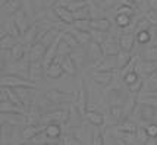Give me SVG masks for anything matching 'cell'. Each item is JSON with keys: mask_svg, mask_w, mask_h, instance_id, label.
<instances>
[{"mask_svg": "<svg viewBox=\"0 0 157 145\" xmlns=\"http://www.w3.org/2000/svg\"><path fill=\"white\" fill-rule=\"evenodd\" d=\"M72 48L74 47H72V46H69L65 40H60V43H59V48H57V56H62V57H63V56L69 54V53H72Z\"/></svg>", "mask_w": 157, "mask_h": 145, "instance_id": "4316f807", "label": "cell"}, {"mask_svg": "<svg viewBox=\"0 0 157 145\" xmlns=\"http://www.w3.org/2000/svg\"><path fill=\"white\" fill-rule=\"evenodd\" d=\"M143 84H144V81L141 79V78H138L137 82H134L132 85H129V87H128V90H129L131 92H138L140 90H143Z\"/></svg>", "mask_w": 157, "mask_h": 145, "instance_id": "74e56055", "label": "cell"}, {"mask_svg": "<svg viewBox=\"0 0 157 145\" xmlns=\"http://www.w3.org/2000/svg\"><path fill=\"white\" fill-rule=\"evenodd\" d=\"M46 51H47V47H46L43 43L35 41L34 44H33V47H31V51H29V60H31V62L40 60L41 57H44Z\"/></svg>", "mask_w": 157, "mask_h": 145, "instance_id": "3957f363", "label": "cell"}, {"mask_svg": "<svg viewBox=\"0 0 157 145\" xmlns=\"http://www.w3.org/2000/svg\"><path fill=\"white\" fill-rule=\"evenodd\" d=\"M57 35H59V29H57V28H52L50 31H47V32H46V35L41 38L40 41L43 43L46 47H48V46H50V44L56 40V37H57Z\"/></svg>", "mask_w": 157, "mask_h": 145, "instance_id": "603a6c76", "label": "cell"}, {"mask_svg": "<svg viewBox=\"0 0 157 145\" xmlns=\"http://www.w3.org/2000/svg\"><path fill=\"white\" fill-rule=\"evenodd\" d=\"M62 40H65L69 46H72L74 48L78 47V46H81V43L78 41V38H76L72 32H62Z\"/></svg>", "mask_w": 157, "mask_h": 145, "instance_id": "d4e9b609", "label": "cell"}, {"mask_svg": "<svg viewBox=\"0 0 157 145\" xmlns=\"http://www.w3.org/2000/svg\"><path fill=\"white\" fill-rule=\"evenodd\" d=\"M147 5L151 9H157V0H147Z\"/></svg>", "mask_w": 157, "mask_h": 145, "instance_id": "7bdbcfd3", "label": "cell"}, {"mask_svg": "<svg viewBox=\"0 0 157 145\" xmlns=\"http://www.w3.org/2000/svg\"><path fill=\"white\" fill-rule=\"evenodd\" d=\"M72 95H74L72 92H62V91H59V90H53V91L46 92V97H47L52 103H56V104L63 103L65 100H69Z\"/></svg>", "mask_w": 157, "mask_h": 145, "instance_id": "8992f818", "label": "cell"}, {"mask_svg": "<svg viewBox=\"0 0 157 145\" xmlns=\"http://www.w3.org/2000/svg\"><path fill=\"white\" fill-rule=\"evenodd\" d=\"M90 32H91V37H93V40L94 41H97V43H104L106 41V32L104 31H97V29H90Z\"/></svg>", "mask_w": 157, "mask_h": 145, "instance_id": "1f68e13d", "label": "cell"}, {"mask_svg": "<svg viewBox=\"0 0 157 145\" xmlns=\"http://www.w3.org/2000/svg\"><path fill=\"white\" fill-rule=\"evenodd\" d=\"M71 56H72V59H74V62L76 63V66L78 68H81L82 63H84V60H85V57L88 54H85L84 51H81V50H76V51H72L71 53Z\"/></svg>", "mask_w": 157, "mask_h": 145, "instance_id": "83f0119b", "label": "cell"}, {"mask_svg": "<svg viewBox=\"0 0 157 145\" xmlns=\"http://www.w3.org/2000/svg\"><path fill=\"white\" fill-rule=\"evenodd\" d=\"M144 18L148 19V22H150L151 25H157V9H151L150 7V9L145 12Z\"/></svg>", "mask_w": 157, "mask_h": 145, "instance_id": "d6a6232c", "label": "cell"}, {"mask_svg": "<svg viewBox=\"0 0 157 145\" xmlns=\"http://www.w3.org/2000/svg\"><path fill=\"white\" fill-rule=\"evenodd\" d=\"M87 54H88V57L93 60V62H97V60H98V62L101 63V59H100V57L104 54L101 44L94 41V40H91L88 44V53H87Z\"/></svg>", "mask_w": 157, "mask_h": 145, "instance_id": "7a4b0ae2", "label": "cell"}, {"mask_svg": "<svg viewBox=\"0 0 157 145\" xmlns=\"http://www.w3.org/2000/svg\"><path fill=\"white\" fill-rule=\"evenodd\" d=\"M134 41H137V38L134 37V34H123L119 37V47L121 50H125V51H132V48H134Z\"/></svg>", "mask_w": 157, "mask_h": 145, "instance_id": "52a82bcc", "label": "cell"}, {"mask_svg": "<svg viewBox=\"0 0 157 145\" xmlns=\"http://www.w3.org/2000/svg\"><path fill=\"white\" fill-rule=\"evenodd\" d=\"M31 68H29V72H28V75H29V79L31 81H37L38 78L41 76V69H43V62L40 63V60H37V62H31Z\"/></svg>", "mask_w": 157, "mask_h": 145, "instance_id": "d6986e66", "label": "cell"}, {"mask_svg": "<svg viewBox=\"0 0 157 145\" xmlns=\"http://www.w3.org/2000/svg\"><path fill=\"white\" fill-rule=\"evenodd\" d=\"M135 38H137L138 44H147V43H150V40H151V34H150V31H148V29L138 31L137 35H135Z\"/></svg>", "mask_w": 157, "mask_h": 145, "instance_id": "484cf974", "label": "cell"}, {"mask_svg": "<svg viewBox=\"0 0 157 145\" xmlns=\"http://www.w3.org/2000/svg\"><path fill=\"white\" fill-rule=\"evenodd\" d=\"M63 72H65V70H63V66H62L60 63L53 62L47 69H46V75H47V78H50V79H57V78H60V76L63 75Z\"/></svg>", "mask_w": 157, "mask_h": 145, "instance_id": "4fadbf2b", "label": "cell"}, {"mask_svg": "<svg viewBox=\"0 0 157 145\" xmlns=\"http://www.w3.org/2000/svg\"><path fill=\"white\" fill-rule=\"evenodd\" d=\"M38 24H34V25H31V27L28 28L27 31L24 32L25 34V43L28 44H34L37 41V38H38Z\"/></svg>", "mask_w": 157, "mask_h": 145, "instance_id": "e0dca14e", "label": "cell"}, {"mask_svg": "<svg viewBox=\"0 0 157 145\" xmlns=\"http://www.w3.org/2000/svg\"><path fill=\"white\" fill-rule=\"evenodd\" d=\"M134 106H135V98H129V100H128V106H126V109H125V117L123 119H126L131 114V111L134 110Z\"/></svg>", "mask_w": 157, "mask_h": 145, "instance_id": "ab89813d", "label": "cell"}, {"mask_svg": "<svg viewBox=\"0 0 157 145\" xmlns=\"http://www.w3.org/2000/svg\"><path fill=\"white\" fill-rule=\"evenodd\" d=\"M103 51H104V56H116L119 51H121V47H119V43H115L113 40H107L101 43Z\"/></svg>", "mask_w": 157, "mask_h": 145, "instance_id": "30bf717a", "label": "cell"}, {"mask_svg": "<svg viewBox=\"0 0 157 145\" xmlns=\"http://www.w3.org/2000/svg\"><path fill=\"white\" fill-rule=\"evenodd\" d=\"M143 54H145L144 56V59L145 60H156L157 62V47H154V48H148L145 53H143Z\"/></svg>", "mask_w": 157, "mask_h": 145, "instance_id": "8d00e7d4", "label": "cell"}, {"mask_svg": "<svg viewBox=\"0 0 157 145\" xmlns=\"http://www.w3.org/2000/svg\"><path fill=\"white\" fill-rule=\"evenodd\" d=\"M19 0H6L3 3V7H5L6 12H16V10H19Z\"/></svg>", "mask_w": 157, "mask_h": 145, "instance_id": "f546056e", "label": "cell"}, {"mask_svg": "<svg viewBox=\"0 0 157 145\" xmlns=\"http://www.w3.org/2000/svg\"><path fill=\"white\" fill-rule=\"evenodd\" d=\"M147 132L150 135V138H156L157 136V123H151L147 126Z\"/></svg>", "mask_w": 157, "mask_h": 145, "instance_id": "60d3db41", "label": "cell"}, {"mask_svg": "<svg viewBox=\"0 0 157 145\" xmlns=\"http://www.w3.org/2000/svg\"><path fill=\"white\" fill-rule=\"evenodd\" d=\"M112 24L109 19L101 18V19H90V29H97V31H109Z\"/></svg>", "mask_w": 157, "mask_h": 145, "instance_id": "7c38bea8", "label": "cell"}, {"mask_svg": "<svg viewBox=\"0 0 157 145\" xmlns=\"http://www.w3.org/2000/svg\"><path fill=\"white\" fill-rule=\"evenodd\" d=\"M93 144H104V141H103V133L101 132H94V139H93Z\"/></svg>", "mask_w": 157, "mask_h": 145, "instance_id": "b9f144b4", "label": "cell"}, {"mask_svg": "<svg viewBox=\"0 0 157 145\" xmlns=\"http://www.w3.org/2000/svg\"><path fill=\"white\" fill-rule=\"evenodd\" d=\"M46 129V126H35V125H28L22 129V138L24 139H33L35 138L38 133Z\"/></svg>", "mask_w": 157, "mask_h": 145, "instance_id": "ba28073f", "label": "cell"}, {"mask_svg": "<svg viewBox=\"0 0 157 145\" xmlns=\"http://www.w3.org/2000/svg\"><path fill=\"white\" fill-rule=\"evenodd\" d=\"M151 27H153V25L148 22V19L144 18V19H140V21H138V24L135 25V31L138 32V31H144V29H150Z\"/></svg>", "mask_w": 157, "mask_h": 145, "instance_id": "e575fe53", "label": "cell"}, {"mask_svg": "<svg viewBox=\"0 0 157 145\" xmlns=\"http://www.w3.org/2000/svg\"><path fill=\"white\" fill-rule=\"evenodd\" d=\"M138 78H140V76H138V72H137V70H129L126 75L123 76V82L129 87V85H132L134 82H137Z\"/></svg>", "mask_w": 157, "mask_h": 145, "instance_id": "4dcf8cb0", "label": "cell"}, {"mask_svg": "<svg viewBox=\"0 0 157 145\" xmlns=\"http://www.w3.org/2000/svg\"><path fill=\"white\" fill-rule=\"evenodd\" d=\"M131 54L129 51H125V50H121L119 53L116 54V65H117V69H123L128 63L131 62Z\"/></svg>", "mask_w": 157, "mask_h": 145, "instance_id": "ffe728a7", "label": "cell"}, {"mask_svg": "<svg viewBox=\"0 0 157 145\" xmlns=\"http://www.w3.org/2000/svg\"><path fill=\"white\" fill-rule=\"evenodd\" d=\"M0 109H2V113H10V114H24V111H25L24 107H19L12 101H3Z\"/></svg>", "mask_w": 157, "mask_h": 145, "instance_id": "9a60e30c", "label": "cell"}, {"mask_svg": "<svg viewBox=\"0 0 157 145\" xmlns=\"http://www.w3.org/2000/svg\"><path fill=\"white\" fill-rule=\"evenodd\" d=\"M93 79L98 82L100 85H107V84L112 82V79H113V73H112V70H98L96 72L94 75H93Z\"/></svg>", "mask_w": 157, "mask_h": 145, "instance_id": "5bb4252c", "label": "cell"}, {"mask_svg": "<svg viewBox=\"0 0 157 145\" xmlns=\"http://www.w3.org/2000/svg\"><path fill=\"white\" fill-rule=\"evenodd\" d=\"M2 85L3 87H29V88H35L34 81H31L28 78H21L19 75H15V73L3 75Z\"/></svg>", "mask_w": 157, "mask_h": 145, "instance_id": "6da1fadb", "label": "cell"}, {"mask_svg": "<svg viewBox=\"0 0 157 145\" xmlns=\"http://www.w3.org/2000/svg\"><path fill=\"white\" fill-rule=\"evenodd\" d=\"M74 18L75 21H82V19H93V15L90 12V7L88 6H84L81 9H76L74 10Z\"/></svg>", "mask_w": 157, "mask_h": 145, "instance_id": "44dd1931", "label": "cell"}, {"mask_svg": "<svg viewBox=\"0 0 157 145\" xmlns=\"http://www.w3.org/2000/svg\"><path fill=\"white\" fill-rule=\"evenodd\" d=\"M10 54H12V59H13V60H16V62L22 60V57H24V54H25V48H24V44L16 43L13 47L10 48Z\"/></svg>", "mask_w": 157, "mask_h": 145, "instance_id": "7402d4cb", "label": "cell"}, {"mask_svg": "<svg viewBox=\"0 0 157 145\" xmlns=\"http://www.w3.org/2000/svg\"><path fill=\"white\" fill-rule=\"evenodd\" d=\"M117 13H126V15H129V16H132V15L135 13V12H134V7H132V6L122 5V6L117 9Z\"/></svg>", "mask_w": 157, "mask_h": 145, "instance_id": "f35d334b", "label": "cell"}, {"mask_svg": "<svg viewBox=\"0 0 157 145\" xmlns=\"http://www.w3.org/2000/svg\"><path fill=\"white\" fill-rule=\"evenodd\" d=\"M44 133H46V136H48V138H52V139L60 138V135H62L60 125L57 123V122L47 123V125H46V129H44Z\"/></svg>", "mask_w": 157, "mask_h": 145, "instance_id": "8fae6325", "label": "cell"}, {"mask_svg": "<svg viewBox=\"0 0 157 145\" xmlns=\"http://www.w3.org/2000/svg\"><path fill=\"white\" fill-rule=\"evenodd\" d=\"M55 2H56V0H46V2H44V5H46V7H50V3H52L53 6H56Z\"/></svg>", "mask_w": 157, "mask_h": 145, "instance_id": "ee69618b", "label": "cell"}, {"mask_svg": "<svg viewBox=\"0 0 157 145\" xmlns=\"http://www.w3.org/2000/svg\"><path fill=\"white\" fill-rule=\"evenodd\" d=\"M140 68L143 69L144 75H151L157 69V62L156 60H147V63H144L143 66H140Z\"/></svg>", "mask_w": 157, "mask_h": 145, "instance_id": "f1b7e54d", "label": "cell"}, {"mask_svg": "<svg viewBox=\"0 0 157 145\" xmlns=\"http://www.w3.org/2000/svg\"><path fill=\"white\" fill-rule=\"evenodd\" d=\"M115 22L119 28H126L131 25V16L126 13H117L115 18Z\"/></svg>", "mask_w": 157, "mask_h": 145, "instance_id": "cb8c5ba5", "label": "cell"}, {"mask_svg": "<svg viewBox=\"0 0 157 145\" xmlns=\"http://www.w3.org/2000/svg\"><path fill=\"white\" fill-rule=\"evenodd\" d=\"M13 21L16 22V25H18V28L21 29V32H25L28 28V22L27 19H25V12L22 10V9H19V10H16V15H15Z\"/></svg>", "mask_w": 157, "mask_h": 145, "instance_id": "ac0fdd59", "label": "cell"}, {"mask_svg": "<svg viewBox=\"0 0 157 145\" xmlns=\"http://www.w3.org/2000/svg\"><path fill=\"white\" fill-rule=\"evenodd\" d=\"M119 128H121L122 131L128 132V133H135V132H137V126L134 123H131V122H128V120H125L122 125H119Z\"/></svg>", "mask_w": 157, "mask_h": 145, "instance_id": "836d02e7", "label": "cell"}, {"mask_svg": "<svg viewBox=\"0 0 157 145\" xmlns=\"http://www.w3.org/2000/svg\"><path fill=\"white\" fill-rule=\"evenodd\" d=\"M55 10L56 13L59 15V18H60L62 22H65V24H68V25H72L74 22H75V18H74V12L66 6H55Z\"/></svg>", "mask_w": 157, "mask_h": 145, "instance_id": "277c9868", "label": "cell"}, {"mask_svg": "<svg viewBox=\"0 0 157 145\" xmlns=\"http://www.w3.org/2000/svg\"><path fill=\"white\" fill-rule=\"evenodd\" d=\"M137 138L140 142H147V139L150 138V135H148V132H147V128L145 129H143V128H140V129H137Z\"/></svg>", "mask_w": 157, "mask_h": 145, "instance_id": "d590c367", "label": "cell"}, {"mask_svg": "<svg viewBox=\"0 0 157 145\" xmlns=\"http://www.w3.org/2000/svg\"><path fill=\"white\" fill-rule=\"evenodd\" d=\"M85 116H87V120H88L91 125H94V126H103L104 125V116H103L101 113H98V111H94V110H88L85 113Z\"/></svg>", "mask_w": 157, "mask_h": 145, "instance_id": "2e32d148", "label": "cell"}, {"mask_svg": "<svg viewBox=\"0 0 157 145\" xmlns=\"http://www.w3.org/2000/svg\"><path fill=\"white\" fill-rule=\"evenodd\" d=\"M85 85L84 81H81V90L78 92V98H76V109L79 111L81 116H85L87 113V94H85Z\"/></svg>", "mask_w": 157, "mask_h": 145, "instance_id": "5b68a950", "label": "cell"}, {"mask_svg": "<svg viewBox=\"0 0 157 145\" xmlns=\"http://www.w3.org/2000/svg\"><path fill=\"white\" fill-rule=\"evenodd\" d=\"M62 66H63L65 73H68L69 76H74L76 73V63L74 62L71 53L66 56H63V59H62Z\"/></svg>", "mask_w": 157, "mask_h": 145, "instance_id": "9c48e42d", "label": "cell"}, {"mask_svg": "<svg viewBox=\"0 0 157 145\" xmlns=\"http://www.w3.org/2000/svg\"><path fill=\"white\" fill-rule=\"evenodd\" d=\"M156 142H157V136H156Z\"/></svg>", "mask_w": 157, "mask_h": 145, "instance_id": "f6af8a7d", "label": "cell"}]
</instances>
